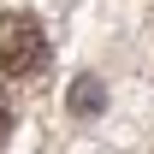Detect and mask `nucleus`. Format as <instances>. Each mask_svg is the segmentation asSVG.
Masks as SVG:
<instances>
[{"label":"nucleus","instance_id":"nucleus-1","mask_svg":"<svg viewBox=\"0 0 154 154\" xmlns=\"http://www.w3.org/2000/svg\"><path fill=\"white\" fill-rule=\"evenodd\" d=\"M48 65V36L30 12H6L0 18V71L6 77H30Z\"/></svg>","mask_w":154,"mask_h":154},{"label":"nucleus","instance_id":"nucleus-2","mask_svg":"<svg viewBox=\"0 0 154 154\" xmlns=\"http://www.w3.org/2000/svg\"><path fill=\"white\" fill-rule=\"evenodd\" d=\"M101 107H107V89H101L95 77H83V83L71 89V113H77V119H95Z\"/></svg>","mask_w":154,"mask_h":154},{"label":"nucleus","instance_id":"nucleus-3","mask_svg":"<svg viewBox=\"0 0 154 154\" xmlns=\"http://www.w3.org/2000/svg\"><path fill=\"white\" fill-rule=\"evenodd\" d=\"M6 136H12V107H6V95H0V148H6Z\"/></svg>","mask_w":154,"mask_h":154}]
</instances>
